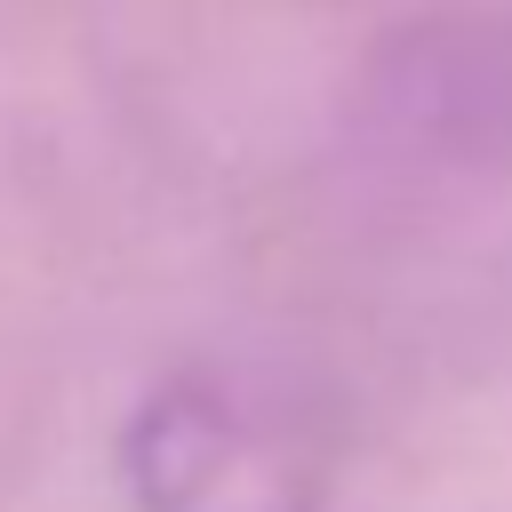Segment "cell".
<instances>
[{
  "label": "cell",
  "instance_id": "1",
  "mask_svg": "<svg viewBox=\"0 0 512 512\" xmlns=\"http://www.w3.org/2000/svg\"><path fill=\"white\" fill-rule=\"evenodd\" d=\"M136 512H320L328 440L240 376H168L120 432Z\"/></svg>",
  "mask_w": 512,
  "mask_h": 512
},
{
  "label": "cell",
  "instance_id": "2",
  "mask_svg": "<svg viewBox=\"0 0 512 512\" xmlns=\"http://www.w3.org/2000/svg\"><path fill=\"white\" fill-rule=\"evenodd\" d=\"M368 104L400 144L440 160H512V8L400 24L368 64Z\"/></svg>",
  "mask_w": 512,
  "mask_h": 512
}]
</instances>
